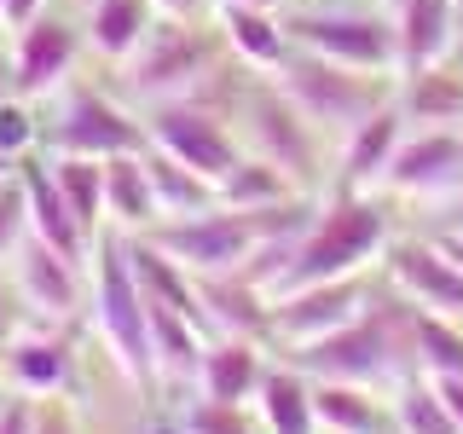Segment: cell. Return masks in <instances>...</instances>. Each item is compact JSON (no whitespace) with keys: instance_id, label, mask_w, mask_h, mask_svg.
Masks as SVG:
<instances>
[{"instance_id":"6da1fadb","label":"cell","mask_w":463,"mask_h":434,"mask_svg":"<svg viewBox=\"0 0 463 434\" xmlns=\"http://www.w3.org/2000/svg\"><path fill=\"white\" fill-rule=\"evenodd\" d=\"M289 365L307 382H359V388H388L417 376V347H411V301L405 296H383L371 301L354 325H342L336 336L289 347Z\"/></svg>"},{"instance_id":"7a4b0ae2","label":"cell","mask_w":463,"mask_h":434,"mask_svg":"<svg viewBox=\"0 0 463 434\" xmlns=\"http://www.w3.org/2000/svg\"><path fill=\"white\" fill-rule=\"evenodd\" d=\"M388 209L376 197H354V192H336L330 209H318L307 226L296 231L289 243V260L272 284V301L279 296H296L307 284H330V278H354V272L371 267V255L388 250Z\"/></svg>"},{"instance_id":"3957f363","label":"cell","mask_w":463,"mask_h":434,"mask_svg":"<svg viewBox=\"0 0 463 434\" xmlns=\"http://www.w3.org/2000/svg\"><path fill=\"white\" fill-rule=\"evenodd\" d=\"M87 318H93L105 354L116 359V371L145 394L156 382L151 325H145V296H139V278H134V260H128V238L116 226H105L93 238V260H87Z\"/></svg>"},{"instance_id":"277c9868","label":"cell","mask_w":463,"mask_h":434,"mask_svg":"<svg viewBox=\"0 0 463 434\" xmlns=\"http://www.w3.org/2000/svg\"><path fill=\"white\" fill-rule=\"evenodd\" d=\"M272 81L284 87V99L307 116L318 134H336V139H347L365 116H376L394 99V76L347 70V64H330L318 52H301V47H289V58L272 70Z\"/></svg>"},{"instance_id":"5b68a950","label":"cell","mask_w":463,"mask_h":434,"mask_svg":"<svg viewBox=\"0 0 463 434\" xmlns=\"http://www.w3.org/2000/svg\"><path fill=\"white\" fill-rule=\"evenodd\" d=\"M214 64H221V47L203 35L197 18H168V12H156V24L145 29V41L122 58V81L145 105H163V99L197 93Z\"/></svg>"},{"instance_id":"8992f818","label":"cell","mask_w":463,"mask_h":434,"mask_svg":"<svg viewBox=\"0 0 463 434\" xmlns=\"http://www.w3.org/2000/svg\"><path fill=\"white\" fill-rule=\"evenodd\" d=\"M64 105L47 127H41V145L47 156H93V163H110V156H139L151 151V134H145V116L122 110L116 99H105L87 81H64L58 87ZM52 93V99H58Z\"/></svg>"},{"instance_id":"52a82bcc","label":"cell","mask_w":463,"mask_h":434,"mask_svg":"<svg viewBox=\"0 0 463 434\" xmlns=\"http://www.w3.org/2000/svg\"><path fill=\"white\" fill-rule=\"evenodd\" d=\"M232 116L243 122V134H250V151H255V156L279 163L289 180L301 185V192H313V185H318V127H313L296 105H289L279 81H272V76L243 81L238 110H232Z\"/></svg>"},{"instance_id":"ba28073f","label":"cell","mask_w":463,"mask_h":434,"mask_svg":"<svg viewBox=\"0 0 463 434\" xmlns=\"http://www.w3.org/2000/svg\"><path fill=\"white\" fill-rule=\"evenodd\" d=\"M284 35H289V47L318 52L330 64L400 81V35L388 12H289Z\"/></svg>"},{"instance_id":"9c48e42d","label":"cell","mask_w":463,"mask_h":434,"mask_svg":"<svg viewBox=\"0 0 463 434\" xmlns=\"http://www.w3.org/2000/svg\"><path fill=\"white\" fill-rule=\"evenodd\" d=\"M145 134L156 151H168L174 163H185L192 174H203L209 185H221L238 168L243 145L232 134V116L197 105V99H163V105H145Z\"/></svg>"},{"instance_id":"30bf717a","label":"cell","mask_w":463,"mask_h":434,"mask_svg":"<svg viewBox=\"0 0 463 434\" xmlns=\"http://www.w3.org/2000/svg\"><path fill=\"white\" fill-rule=\"evenodd\" d=\"M365 307H371L365 272H354V278H330V284H307V289H296V296L272 301L267 342H279V347L325 342V336H336L342 325H354Z\"/></svg>"},{"instance_id":"8fae6325","label":"cell","mask_w":463,"mask_h":434,"mask_svg":"<svg viewBox=\"0 0 463 434\" xmlns=\"http://www.w3.org/2000/svg\"><path fill=\"white\" fill-rule=\"evenodd\" d=\"M383 272H388V289L405 296L411 307L463 318V267L434 238H388Z\"/></svg>"},{"instance_id":"7c38bea8","label":"cell","mask_w":463,"mask_h":434,"mask_svg":"<svg viewBox=\"0 0 463 434\" xmlns=\"http://www.w3.org/2000/svg\"><path fill=\"white\" fill-rule=\"evenodd\" d=\"M463 185V127H405L394 163L376 192L394 197H452Z\"/></svg>"},{"instance_id":"4fadbf2b","label":"cell","mask_w":463,"mask_h":434,"mask_svg":"<svg viewBox=\"0 0 463 434\" xmlns=\"http://www.w3.org/2000/svg\"><path fill=\"white\" fill-rule=\"evenodd\" d=\"M12 296L24 301L29 313L41 318V325H58V318H76L87 307V272L70 267L58 250H47V243L29 231V238L12 250Z\"/></svg>"},{"instance_id":"5bb4252c","label":"cell","mask_w":463,"mask_h":434,"mask_svg":"<svg viewBox=\"0 0 463 434\" xmlns=\"http://www.w3.org/2000/svg\"><path fill=\"white\" fill-rule=\"evenodd\" d=\"M76 47H81V35H76V24H64V18H47L41 12L35 24H24L18 35H12V93L18 99H52L58 87L70 81V70H76Z\"/></svg>"},{"instance_id":"9a60e30c","label":"cell","mask_w":463,"mask_h":434,"mask_svg":"<svg viewBox=\"0 0 463 434\" xmlns=\"http://www.w3.org/2000/svg\"><path fill=\"white\" fill-rule=\"evenodd\" d=\"M18 174H24V197H29V231H35L47 250L64 255L70 267L87 272V260H93V231H87L76 221V209L64 203V192H58V180H52V163L47 156H24Z\"/></svg>"},{"instance_id":"2e32d148","label":"cell","mask_w":463,"mask_h":434,"mask_svg":"<svg viewBox=\"0 0 463 434\" xmlns=\"http://www.w3.org/2000/svg\"><path fill=\"white\" fill-rule=\"evenodd\" d=\"M0 371H6V382L18 388V394L47 400L58 388H70L76 359H70V347H64V336H58L52 325H29V330L0 336Z\"/></svg>"},{"instance_id":"e0dca14e","label":"cell","mask_w":463,"mask_h":434,"mask_svg":"<svg viewBox=\"0 0 463 434\" xmlns=\"http://www.w3.org/2000/svg\"><path fill=\"white\" fill-rule=\"evenodd\" d=\"M388 18H394V35H400V76L405 70L446 64L458 52V6L452 0H394Z\"/></svg>"},{"instance_id":"ac0fdd59","label":"cell","mask_w":463,"mask_h":434,"mask_svg":"<svg viewBox=\"0 0 463 434\" xmlns=\"http://www.w3.org/2000/svg\"><path fill=\"white\" fill-rule=\"evenodd\" d=\"M400 139H405V116H400V105H394V99H388L383 110H376V116H365V122H359L354 134L342 139V180H336V192L371 197L376 185H383V168L394 163Z\"/></svg>"},{"instance_id":"d6986e66","label":"cell","mask_w":463,"mask_h":434,"mask_svg":"<svg viewBox=\"0 0 463 434\" xmlns=\"http://www.w3.org/2000/svg\"><path fill=\"white\" fill-rule=\"evenodd\" d=\"M260 376H267L260 336H209L203 371H197V394L214 405H243L260 394Z\"/></svg>"},{"instance_id":"ffe728a7","label":"cell","mask_w":463,"mask_h":434,"mask_svg":"<svg viewBox=\"0 0 463 434\" xmlns=\"http://www.w3.org/2000/svg\"><path fill=\"white\" fill-rule=\"evenodd\" d=\"M394 105L405 127H463V64L446 58L429 70H405L394 81Z\"/></svg>"},{"instance_id":"44dd1931","label":"cell","mask_w":463,"mask_h":434,"mask_svg":"<svg viewBox=\"0 0 463 434\" xmlns=\"http://www.w3.org/2000/svg\"><path fill=\"white\" fill-rule=\"evenodd\" d=\"M214 24H221V47L232 58H243V70H272L289 58V35H284V18H272L267 6H243V0H221L214 6Z\"/></svg>"},{"instance_id":"7402d4cb","label":"cell","mask_w":463,"mask_h":434,"mask_svg":"<svg viewBox=\"0 0 463 434\" xmlns=\"http://www.w3.org/2000/svg\"><path fill=\"white\" fill-rule=\"evenodd\" d=\"M197 301L214 336H260L267 342L272 301L243 278V272H221V278H197Z\"/></svg>"},{"instance_id":"603a6c76","label":"cell","mask_w":463,"mask_h":434,"mask_svg":"<svg viewBox=\"0 0 463 434\" xmlns=\"http://www.w3.org/2000/svg\"><path fill=\"white\" fill-rule=\"evenodd\" d=\"M313 417L318 434H394L388 405L359 382H313Z\"/></svg>"},{"instance_id":"cb8c5ba5","label":"cell","mask_w":463,"mask_h":434,"mask_svg":"<svg viewBox=\"0 0 463 434\" xmlns=\"http://www.w3.org/2000/svg\"><path fill=\"white\" fill-rule=\"evenodd\" d=\"M289 197H307V192H301L279 163H267V156H255V151H243L238 168L214 185V203H221V209H243V214L279 209V203H289Z\"/></svg>"},{"instance_id":"d4e9b609","label":"cell","mask_w":463,"mask_h":434,"mask_svg":"<svg viewBox=\"0 0 463 434\" xmlns=\"http://www.w3.org/2000/svg\"><path fill=\"white\" fill-rule=\"evenodd\" d=\"M255 405H260V423H267V434H318L313 382L296 365H267Z\"/></svg>"},{"instance_id":"484cf974","label":"cell","mask_w":463,"mask_h":434,"mask_svg":"<svg viewBox=\"0 0 463 434\" xmlns=\"http://www.w3.org/2000/svg\"><path fill=\"white\" fill-rule=\"evenodd\" d=\"M156 24V6L151 0H93L87 6V47L99 58H110V64H122L128 52L145 41V29Z\"/></svg>"},{"instance_id":"4316f807","label":"cell","mask_w":463,"mask_h":434,"mask_svg":"<svg viewBox=\"0 0 463 434\" xmlns=\"http://www.w3.org/2000/svg\"><path fill=\"white\" fill-rule=\"evenodd\" d=\"M156 221V197H151V174L139 156H110L105 163V226L116 231H145Z\"/></svg>"},{"instance_id":"83f0119b","label":"cell","mask_w":463,"mask_h":434,"mask_svg":"<svg viewBox=\"0 0 463 434\" xmlns=\"http://www.w3.org/2000/svg\"><path fill=\"white\" fill-rule=\"evenodd\" d=\"M145 174H151V197H156V221H174V214H203L214 209V185L192 174L185 163H174L168 151H145Z\"/></svg>"},{"instance_id":"f1b7e54d","label":"cell","mask_w":463,"mask_h":434,"mask_svg":"<svg viewBox=\"0 0 463 434\" xmlns=\"http://www.w3.org/2000/svg\"><path fill=\"white\" fill-rule=\"evenodd\" d=\"M411 347H417V376H458L463 371V318L411 307Z\"/></svg>"},{"instance_id":"f546056e","label":"cell","mask_w":463,"mask_h":434,"mask_svg":"<svg viewBox=\"0 0 463 434\" xmlns=\"http://www.w3.org/2000/svg\"><path fill=\"white\" fill-rule=\"evenodd\" d=\"M47 163L64 203L76 209V221L99 238L105 231V163H93V156H47Z\"/></svg>"},{"instance_id":"4dcf8cb0","label":"cell","mask_w":463,"mask_h":434,"mask_svg":"<svg viewBox=\"0 0 463 434\" xmlns=\"http://www.w3.org/2000/svg\"><path fill=\"white\" fill-rule=\"evenodd\" d=\"M388 423H394V434H463L446 411V400L429 388V376H411L388 394Z\"/></svg>"},{"instance_id":"1f68e13d","label":"cell","mask_w":463,"mask_h":434,"mask_svg":"<svg viewBox=\"0 0 463 434\" xmlns=\"http://www.w3.org/2000/svg\"><path fill=\"white\" fill-rule=\"evenodd\" d=\"M41 145V122H35V105L18 93L0 99V156H12V163H24L29 151Z\"/></svg>"},{"instance_id":"d6a6232c","label":"cell","mask_w":463,"mask_h":434,"mask_svg":"<svg viewBox=\"0 0 463 434\" xmlns=\"http://www.w3.org/2000/svg\"><path fill=\"white\" fill-rule=\"evenodd\" d=\"M29 238V197H24V174L0 180V260H12V250Z\"/></svg>"},{"instance_id":"836d02e7","label":"cell","mask_w":463,"mask_h":434,"mask_svg":"<svg viewBox=\"0 0 463 434\" xmlns=\"http://www.w3.org/2000/svg\"><path fill=\"white\" fill-rule=\"evenodd\" d=\"M35 394H18V388H12L6 400H0V434H35Z\"/></svg>"},{"instance_id":"e575fe53","label":"cell","mask_w":463,"mask_h":434,"mask_svg":"<svg viewBox=\"0 0 463 434\" xmlns=\"http://www.w3.org/2000/svg\"><path fill=\"white\" fill-rule=\"evenodd\" d=\"M41 12H47V0H0V29H6V35H18V29L35 24Z\"/></svg>"},{"instance_id":"d590c367","label":"cell","mask_w":463,"mask_h":434,"mask_svg":"<svg viewBox=\"0 0 463 434\" xmlns=\"http://www.w3.org/2000/svg\"><path fill=\"white\" fill-rule=\"evenodd\" d=\"M429 388L446 400V411H452V423L463 429V371L458 376H429Z\"/></svg>"},{"instance_id":"8d00e7d4","label":"cell","mask_w":463,"mask_h":434,"mask_svg":"<svg viewBox=\"0 0 463 434\" xmlns=\"http://www.w3.org/2000/svg\"><path fill=\"white\" fill-rule=\"evenodd\" d=\"M35 434H81V429H76V417H70L64 405H52V400H47V405L35 411Z\"/></svg>"},{"instance_id":"74e56055","label":"cell","mask_w":463,"mask_h":434,"mask_svg":"<svg viewBox=\"0 0 463 434\" xmlns=\"http://www.w3.org/2000/svg\"><path fill=\"white\" fill-rule=\"evenodd\" d=\"M440 231H463V192L446 197V221H440Z\"/></svg>"},{"instance_id":"f35d334b","label":"cell","mask_w":463,"mask_h":434,"mask_svg":"<svg viewBox=\"0 0 463 434\" xmlns=\"http://www.w3.org/2000/svg\"><path fill=\"white\" fill-rule=\"evenodd\" d=\"M156 12H168V18H197V0H151Z\"/></svg>"},{"instance_id":"ab89813d","label":"cell","mask_w":463,"mask_h":434,"mask_svg":"<svg viewBox=\"0 0 463 434\" xmlns=\"http://www.w3.org/2000/svg\"><path fill=\"white\" fill-rule=\"evenodd\" d=\"M12 93V47H0V99Z\"/></svg>"},{"instance_id":"60d3db41","label":"cell","mask_w":463,"mask_h":434,"mask_svg":"<svg viewBox=\"0 0 463 434\" xmlns=\"http://www.w3.org/2000/svg\"><path fill=\"white\" fill-rule=\"evenodd\" d=\"M6 318H12V296L0 289V336H6Z\"/></svg>"},{"instance_id":"b9f144b4","label":"cell","mask_w":463,"mask_h":434,"mask_svg":"<svg viewBox=\"0 0 463 434\" xmlns=\"http://www.w3.org/2000/svg\"><path fill=\"white\" fill-rule=\"evenodd\" d=\"M6 174H18V168H12V156H0V180H6Z\"/></svg>"},{"instance_id":"7bdbcfd3","label":"cell","mask_w":463,"mask_h":434,"mask_svg":"<svg viewBox=\"0 0 463 434\" xmlns=\"http://www.w3.org/2000/svg\"><path fill=\"white\" fill-rule=\"evenodd\" d=\"M243 6H267V12H272V6H279V0H243Z\"/></svg>"},{"instance_id":"ee69618b","label":"cell","mask_w":463,"mask_h":434,"mask_svg":"<svg viewBox=\"0 0 463 434\" xmlns=\"http://www.w3.org/2000/svg\"><path fill=\"white\" fill-rule=\"evenodd\" d=\"M452 58H458V64H463V29H458V52H452Z\"/></svg>"},{"instance_id":"f6af8a7d","label":"cell","mask_w":463,"mask_h":434,"mask_svg":"<svg viewBox=\"0 0 463 434\" xmlns=\"http://www.w3.org/2000/svg\"><path fill=\"white\" fill-rule=\"evenodd\" d=\"M452 6H458V29H463V0H452Z\"/></svg>"},{"instance_id":"bcb514c9","label":"cell","mask_w":463,"mask_h":434,"mask_svg":"<svg viewBox=\"0 0 463 434\" xmlns=\"http://www.w3.org/2000/svg\"><path fill=\"white\" fill-rule=\"evenodd\" d=\"M383 6H394V0H383Z\"/></svg>"},{"instance_id":"7dc6e473","label":"cell","mask_w":463,"mask_h":434,"mask_svg":"<svg viewBox=\"0 0 463 434\" xmlns=\"http://www.w3.org/2000/svg\"><path fill=\"white\" fill-rule=\"evenodd\" d=\"M458 192H463V185H458Z\"/></svg>"}]
</instances>
